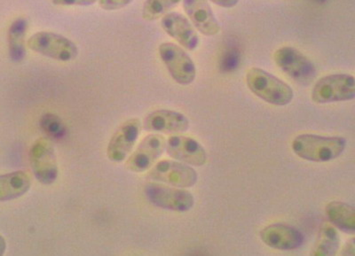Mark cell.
Masks as SVG:
<instances>
[{"label":"cell","instance_id":"obj_1","mask_svg":"<svg viewBox=\"0 0 355 256\" xmlns=\"http://www.w3.org/2000/svg\"><path fill=\"white\" fill-rule=\"evenodd\" d=\"M342 137H326L312 134L297 136L291 143L293 153L301 159L312 163H328L337 159L347 147Z\"/></svg>","mask_w":355,"mask_h":256},{"label":"cell","instance_id":"obj_2","mask_svg":"<svg viewBox=\"0 0 355 256\" xmlns=\"http://www.w3.org/2000/svg\"><path fill=\"white\" fill-rule=\"evenodd\" d=\"M246 84L256 97L272 106H287L294 98L290 85L261 68L254 67L247 71Z\"/></svg>","mask_w":355,"mask_h":256},{"label":"cell","instance_id":"obj_3","mask_svg":"<svg viewBox=\"0 0 355 256\" xmlns=\"http://www.w3.org/2000/svg\"><path fill=\"white\" fill-rule=\"evenodd\" d=\"M27 46L33 52L55 61L68 62L77 58V45L68 37L51 31H39L27 40Z\"/></svg>","mask_w":355,"mask_h":256},{"label":"cell","instance_id":"obj_4","mask_svg":"<svg viewBox=\"0 0 355 256\" xmlns=\"http://www.w3.org/2000/svg\"><path fill=\"white\" fill-rule=\"evenodd\" d=\"M355 98V79L350 74H331L313 85L311 100L316 104L345 102Z\"/></svg>","mask_w":355,"mask_h":256},{"label":"cell","instance_id":"obj_5","mask_svg":"<svg viewBox=\"0 0 355 256\" xmlns=\"http://www.w3.org/2000/svg\"><path fill=\"white\" fill-rule=\"evenodd\" d=\"M144 194L154 206L174 212H188L195 205V197L184 188L152 182L145 185Z\"/></svg>","mask_w":355,"mask_h":256},{"label":"cell","instance_id":"obj_6","mask_svg":"<svg viewBox=\"0 0 355 256\" xmlns=\"http://www.w3.org/2000/svg\"><path fill=\"white\" fill-rule=\"evenodd\" d=\"M274 60L277 67L296 83L309 84L316 77L317 69L313 62L295 47H280L275 51Z\"/></svg>","mask_w":355,"mask_h":256},{"label":"cell","instance_id":"obj_7","mask_svg":"<svg viewBox=\"0 0 355 256\" xmlns=\"http://www.w3.org/2000/svg\"><path fill=\"white\" fill-rule=\"evenodd\" d=\"M158 53L171 77L177 84L187 86L196 80L195 62L183 47L166 42L158 47Z\"/></svg>","mask_w":355,"mask_h":256},{"label":"cell","instance_id":"obj_8","mask_svg":"<svg viewBox=\"0 0 355 256\" xmlns=\"http://www.w3.org/2000/svg\"><path fill=\"white\" fill-rule=\"evenodd\" d=\"M28 161L35 178L41 184L51 185L58 179V164L50 138H40L34 142L28 152Z\"/></svg>","mask_w":355,"mask_h":256},{"label":"cell","instance_id":"obj_9","mask_svg":"<svg viewBox=\"0 0 355 256\" xmlns=\"http://www.w3.org/2000/svg\"><path fill=\"white\" fill-rule=\"evenodd\" d=\"M148 179L161 184L186 189L193 188L198 183V174L188 164L163 160L154 164L148 173Z\"/></svg>","mask_w":355,"mask_h":256},{"label":"cell","instance_id":"obj_10","mask_svg":"<svg viewBox=\"0 0 355 256\" xmlns=\"http://www.w3.org/2000/svg\"><path fill=\"white\" fill-rule=\"evenodd\" d=\"M166 140L160 134H150L141 140L136 150L128 158L126 169L142 173L150 170L166 150Z\"/></svg>","mask_w":355,"mask_h":256},{"label":"cell","instance_id":"obj_11","mask_svg":"<svg viewBox=\"0 0 355 256\" xmlns=\"http://www.w3.org/2000/svg\"><path fill=\"white\" fill-rule=\"evenodd\" d=\"M141 125L138 118L123 122L110 138L107 156L113 163H122L128 158L141 134Z\"/></svg>","mask_w":355,"mask_h":256},{"label":"cell","instance_id":"obj_12","mask_svg":"<svg viewBox=\"0 0 355 256\" xmlns=\"http://www.w3.org/2000/svg\"><path fill=\"white\" fill-rule=\"evenodd\" d=\"M166 150L173 159L190 166L201 167L207 162L205 147L195 138L187 136H171L166 140Z\"/></svg>","mask_w":355,"mask_h":256},{"label":"cell","instance_id":"obj_13","mask_svg":"<svg viewBox=\"0 0 355 256\" xmlns=\"http://www.w3.org/2000/svg\"><path fill=\"white\" fill-rule=\"evenodd\" d=\"M265 245L280 251H291L301 248L305 237L300 230L285 223H272L259 232Z\"/></svg>","mask_w":355,"mask_h":256},{"label":"cell","instance_id":"obj_14","mask_svg":"<svg viewBox=\"0 0 355 256\" xmlns=\"http://www.w3.org/2000/svg\"><path fill=\"white\" fill-rule=\"evenodd\" d=\"M164 33L187 50L194 51L200 43L198 33L188 18L180 12H169L161 19Z\"/></svg>","mask_w":355,"mask_h":256},{"label":"cell","instance_id":"obj_15","mask_svg":"<svg viewBox=\"0 0 355 256\" xmlns=\"http://www.w3.org/2000/svg\"><path fill=\"white\" fill-rule=\"evenodd\" d=\"M183 9L198 33L206 37L216 36L220 25L208 0H182Z\"/></svg>","mask_w":355,"mask_h":256},{"label":"cell","instance_id":"obj_16","mask_svg":"<svg viewBox=\"0 0 355 256\" xmlns=\"http://www.w3.org/2000/svg\"><path fill=\"white\" fill-rule=\"evenodd\" d=\"M189 120L173 110L158 109L146 116L144 129L157 134H180L188 131Z\"/></svg>","mask_w":355,"mask_h":256},{"label":"cell","instance_id":"obj_17","mask_svg":"<svg viewBox=\"0 0 355 256\" xmlns=\"http://www.w3.org/2000/svg\"><path fill=\"white\" fill-rule=\"evenodd\" d=\"M31 186V176L21 170L0 175V202L21 197L27 194Z\"/></svg>","mask_w":355,"mask_h":256},{"label":"cell","instance_id":"obj_18","mask_svg":"<svg viewBox=\"0 0 355 256\" xmlns=\"http://www.w3.org/2000/svg\"><path fill=\"white\" fill-rule=\"evenodd\" d=\"M28 23L25 18H17L9 26L8 31V53L11 61L19 63L26 57V35Z\"/></svg>","mask_w":355,"mask_h":256},{"label":"cell","instance_id":"obj_19","mask_svg":"<svg viewBox=\"0 0 355 256\" xmlns=\"http://www.w3.org/2000/svg\"><path fill=\"white\" fill-rule=\"evenodd\" d=\"M326 217L335 228L354 234L355 232V208L339 201L329 202L325 208Z\"/></svg>","mask_w":355,"mask_h":256},{"label":"cell","instance_id":"obj_20","mask_svg":"<svg viewBox=\"0 0 355 256\" xmlns=\"http://www.w3.org/2000/svg\"><path fill=\"white\" fill-rule=\"evenodd\" d=\"M340 248V237L332 224L324 223L319 230L315 246L310 255L313 256L335 255Z\"/></svg>","mask_w":355,"mask_h":256},{"label":"cell","instance_id":"obj_21","mask_svg":"<svg viewBox=\"0 0 355 256\" xmlns=\"http://www.w3.org/2000/svg\"><path fill=\"white\" fill-rule=\"evenodd\" d=\"M182 0H146L142 8V18L146 21L159 20Z\"/></svg>","mask_w":355,"mask_h":256},{"label":"cell","instance_id":"obj_22","mask_svg":"<svg viewBox=\"0 0 355 256\" xmlns=\"http://www.w3.org/2000/svg\"><path fill=\"white\" fill-rule=\"evenodd\" d=\"M40 125L44 134L49 135V138L60 140L66 134L64 123L58 116L53 115V113H46L41 118Z\"/></svg>","mask_w":355,"mask_h":256},{"label":"cell","instance_id":"obj_23","mask_svg":"<svg viewBox=\"0 0 355 256\" xmlns=\"http://www.w3.org/2000/svg\"><path fill=\"white\" fill-rule=\"evenodd\" d=\"M101 9L105 11H116L126 8L133 0H98Z\"/></svg>","mask_w":355,"mask_h":256},{"label":"cell","instance_id":"obj_24","mask_svg":"<svg viewBox=\"0 0 355 256\" xmlns=\"http://www.w3.org/2000/svg\"><path fill=\"white\" fill-rule=\"evenodd\" d=\"M98 0H52L53 4L60 6H90Z\"/></svg>","mask_w":355,"mask_h":256},{"label":"cell","instance_id":"obj_25","mask_svg":"<svg viewBox=\"0 0 355 256\" xmlns=\"http://www.w3.org/2000/svg\"><path fill=\"white\" fill-rule=\"evenodd\" d=\"M214 4L223 8H233L239 4L240 0H210Z\"/></svg>","mask_w":355,"mask_h":256},{"label":"cell","instance_id":"obj_26","mask_svg":"<svg viewBox=\"0 0 355 256\" xmlns=\"http://www.w3.org/2000/svg\"><path fill=\"white\" fill-rule=\"evenodd\" d=\"M355 239H351L348 240L345 245L344 246L343 250H342L341 254L343 255H354L355 254Z\"/></svg>","mask_w":355,"mask_h":256},{"label":"cell","instance_id":"obj_27","mask_svg":"<svg viewBox=\"0 0 355 256\" xmlns=\"http://www.w3.org/2000/svg\"><path fill=\"white\" fill-rule=\"evenodd\" d=\"M6 249V242L4 237L0 235V256L5 254Z\"/></svg>","mask_w":355,"mask_h":256}]
</instances>
